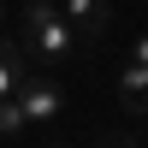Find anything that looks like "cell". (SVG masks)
<instances>
[{
    "mask_svg": "<svg viewBox=\"0 0 148 148\" xmlns=\"http://www.w3.org/2000/svg\"><path fill=\"white\" fill-rule=\"evenodd\" d=\"M18 47L36 71H65L71 53H77V30L65 24V12L53 0H24V18H18Z\"/></svg>",
    "mask_w": 148,
    "mask_h": 148,
    "instance_id": "6da1fadb",
    "label": "cell"
},
{
    "mask_svg": "<svg viewBox=\"0 0 148 148\" xmlns=\"http://www.w3.org/2000/svg\"><path fill=\"white\" fill-rule=\"evenodd\" d=\"M18 113H24V125H53V119H65V83H59L53 71H30V77L18 83Z\"/></svg>",
    "mask_w": 148,
    "mask_h": 148,
    "instance_id": "7a4b0ae2",
    "label": "cell"
},
{
    "mask_svg": "<svg viewBox=\"0 0 148 148\" xmlns=\"http://www.w3.org/2000/svg\"><path fill=\"white\" fill-rule=\"evenodd\" d=\"M53 6L65 12V24L77 36H89V42L107 36V24H113V6H107V0H53Z\"/></svg>",
    "mask_w": 148,
    "mask_h": 148,
    "instance_id": "3957f363",
    "label": "cell"
},
{
    "mask_svg": "<svg viewBox=\"0 0 148 148\" xmlns=\"http://www.w3.org/2000/svg\"><path fill=\"white\" fill-rule=\"evenodd\" d=\"M119 107H125L130 119H142V113H148V65L125 59V71H119Z\"/></svg>",
    "mask_w": 148,
    "mask_h": 148,
    "instance_id": "277c9868",
    "label": "cell"
},
{
    "mask_svg": "<svg viewBox=\"0 0 148 148\" xmlns=\"http://www.w3.org/2000/svg\"><path fill=\"white\" fill-rule=\"evenodd\" d=\"M24 77H30V59H24V47L0 36V101H6V95H18V83H24Z\"/></svg>",
    "mask_w": 148,
    "mask_h": 148,
    "instance_id": "5b68a950",
    "label": "cell"
},
{
    "mask_svg": "<svg viewBox=\"0 0 148 148\" xmlns=\"http://www.w3.org/2000/svg\"><path fill=\"white\" fill-rule=\"evenodd\" d=\"M130 59H136V65H148V30L136 36V42H130Z\"/></svg>",
    "mask_w": 148,
    "mask_h": 148,
    "instance_id": "8992f818",
    "label": "cell"
},
{
    "mask_svg": "<svg viewBox=\"0 0 148 148\" xmlns=\"http://www.w3.org/2000/svg\"><path fill=\"white\" fill-rule=\"evenodd\" d=\"M101 148H136V136H107Z\"/></svg>",
    "mask_w": 148,
    "mask_h": 148,
    "instance_id": "52a82bcc",
    "label": "cell"
},
{
    "mask_svg": "<svg viewBox=\"0 0 148 148\" xmlns=\"http://www.w3.org/2000/svg\"><path fill=\"white\" fill-rule=\"evenodd\" d=\"M42 148H71V142H42Z\"/></svg>",
    "mask_w": 148,
    "mask_h": 148,
    "instance_id": "ba28073f",
    "label": "cell"
},
{
    "mask_svg": "<svg viewBox=\"0 0 148 148\" xmlns=\"http://www.w3.org/2000/svg\"><path fill=\"white\" fill-rule=\"evenodd\" d=\"M0 24H6V0H0Z\"/></svg>",
    "mask_w": 148,
    "mask_h": 148,
    "instance_id": "9c48e42d",
    "label": "cell"
}]
</instances>
